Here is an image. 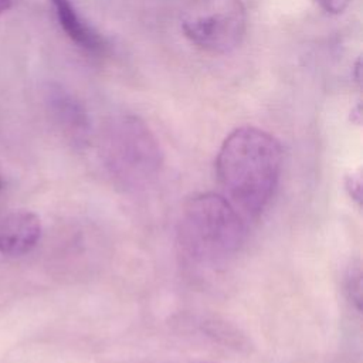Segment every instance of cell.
<instances>
[{
    "mask_svg": "<svg viewBox=\"0 0 363 363\" xmlns=\"http://www.w3.org/2000/svg\"><path fill=\"white\" fill-rule=\"evenodd\" d=\"M345 189L359 206H362V173L360 170H352L345 176Z\"/></svg>",
    "mask_w": 363,
    "mask_h": 363,
    "instance_id": "9c48e42d",
    "label": "cell"
},
{
    "mask_svg": "<svg viewBox=\"0 0 363 363\" xmlns=\"http://www.w3.org/2000/svg\"><path fill=\"white\" fill-rule=\"evenodd\" d=\"M10 4H11V0H0V14L9 10Z\"/></svg>",
    "mask_w": 363,
    "mask_h": 363,
    "instance_id": "7c38bea8",
    "label": "cell"
},
{
    "mask_svg": "<svg viewBox=\"0 0 363 363\" xmlns=\"http://www.w3.org/2000/svg\"><path fill=\"white\" fill-rule=\"evenodd\" d=\"M183 35L208 54H228L240 47L247 31L242 0H189L180 13Z\"/></svg>",
    "mask_w": 363,
    "mask_h": 363,
    "instance_id": "277c9868",
    "label": "cell"
},
{
    "mask_svg": "<svg viewBox=\"0 0 363 363\" xmlns=\"http://www.w3.org/2000/svg\"><path fill=\"white\" fill-rule=\"evenodd\" d=\"M350 113H354V115H356L354 123H356V125H360V121H362V113H360V104H357L354 108H352V112H350Z\"/></svg>",
    "mask_w": 363,
    "mask_h": 363,
    "instance_id": "8fae6325",
    "label": "cell"
},
{
    "mask_svg": "<svg viewBox=\"0 0 363 363\" xmlns=\"http://www.w3.org/2000/svg\"><path fill=\"white\" fill-rule=\"evenodd\" d=\"M322 11L330 16H340L347 10L352 0H312Z\"/></svg>",
    "mask_w": 363,
    "mask_h": 363,
    "instance_id": "30bf717a",
    "label": "cell"
},
{
    "mask_svg": "<svg viewBox=\"0 0 363 363\" xmlns=\"http://www.w3.org/2000/svg\"><path fill=\"white\" fill-rule=\"evenodd\" d=\"M354 71H356L354 79L359 82V81H360V58H357V61H356V64H354Z\"/></svg>",
    "mask_w": 363,
    "mask_h": 363,
    "instance_id": "4fadbf2b",
    "label": "cell"
},
{
    "mask_svg": "<svg viewBox=\"0 0 363 363\" xmlns=\"http://www.w3.org/2000/svg\"><path fill=\"white\" fill-rule=\"evenodd\" d=\"M0 189H1V179H0Z\"/></svg>",
    "mask_w": 363,
    "mask_h": 363,
    "instance_id": "5bb4252c",
    "label": "cell"
},
{
    "mask_svg": "<svg viewBox=\"0 0 363 363\" xmlns=\"http://www.w3.org/2000/svg\"><path fill=\"white\" fill-rule=\"evenodd\" d=\"M50 1L61 30L77 47L94 55H104L108 51L106 38L81 14L72 0Z\"/></svg>",
    "mask_w": 363,
    "mask_h": 363,
    "instance_id": "8992f818",
    "label": "cell"
},
{
    "mask_svg": "<svg viewBox=\"0 0 363 363\" xmlns=\"http://www.w3.org/2000/svg\"><path fill=\"white\" fill-rule=\"evenodd\" d=\"M101 155L109 173L125 186L149 182L163 163L156 136L135 115H122L109 122L102 138Z\"/></svg>",
    "mask_w": 363,
    "mask_h": 363,
    "instance_id": "3957f363",
    "label": "cell"
},
{
    "mask_svg": "<svg viewBox=\"0 0 363 363\" xmlns=\"http://www.w3.org/2000/svg\"><path fill=\"white\" fill-rule=\"evenodd\" d=\"M282 169V146L269 132L240 126L223 140L216 176L225 199L244 216L257 218L269 204Z\"/></svg>",
    "mask_w": 363,
    "mask_h": 363,
    "instance_id": "6da1fadb",
    "label": "cell"
},
{
    "mask_svg": "<svg viewBox=\"0 0 363 363\" xmlns=\"http://www.w3.org/2000/svg\"><path fill=\"white\" fill-rule=\"evenodd\" d=\"M345 288L349 299L354 303L356 309L360 311L362 309V272L359 265L352 267L347 271L346 279H345Z\"/></svg>",
    "mask_w": 363,
    "mask_h": 363,
    "instance_id": "ba28073f",
    "label": "cell"
},
{
    "mask_svg": "<svg viewBox=\"0 0 363 363\" xmlns=\"http://www.w3.org/2000/svg\"><path fill=\"white\" fill-rule=\"evenodd\" d=\"M177 235L190 261L216 265L237 254L245 241L247 225L244 216L223 194L199 193L184 203Z\"/></svg>",
    "mask_w": 363,
    "mask_h": 363,
    "instance_id": "7a4b0ae2",
    "label": "cell"
},
{
    "mask_svg": "<svg viewBox=\"0 0 363 363\" xmlns=\"http://www.w3.org/2000/svg\"><path fill=\"white\" fill-rule=\"evenodd\" d=\"M43 225L40 217L28 210H16L0 223V254L21 257L40 241Z\"/></svg>",
    "mask_w": 363,
    "mask_h": 363,
    "instance_id": "5b68a950",
    "label": "cell"
},
{
    "mask_svg": "<svg viewBox=\"0 0 363 363\" xmlns=\"http://www.w3.org/2000/svg\"><path fill=\"white\" fill-rule=\"evenodd\" d=\"M52 105L62 126L69 132V135L78 142L86 140L91 129V122L84 105L78 99L62 91L54 94Z\"/></svg>",
    "mask_w": 363,
    "mask_h": 363,
    "instance_id": "52a82bcc",
    "label": "cell"
}]
</instances>
